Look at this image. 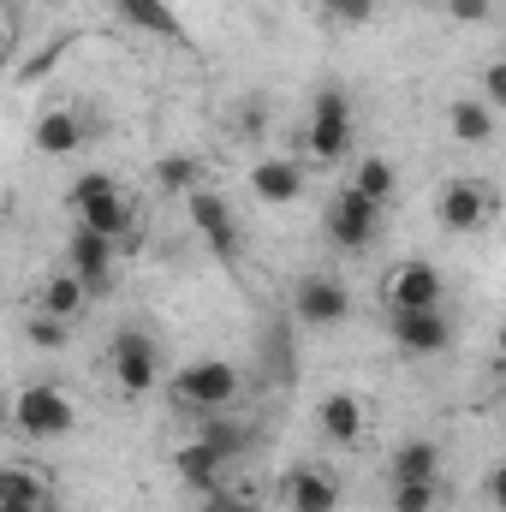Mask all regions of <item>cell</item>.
I'll list each match as a JSON object with an SVG mask.
<instances>
[{
	"mask_svg": "<svg viewBox=\"0 0 506 512\" xmlns=\"http://www.w3.org/2000/svg\"><path fill=\"white\" fill-rule=\"evenodd\" d=\"M72 209H78V227H96V233H108V239H126L131 227H137L131 197L108 179V173H84V179L72 185Z\"/></svg>",
	"mask_w": 506,
	"mask_h": 512,
	"instance_id": "1",
	"label": "cell"
},
{
	"mask_svg": "<svg viewBox=\"0 0 506 512\" xmlns=\"http://www.w3.org/2000/svg\"><path fill=\"white\" fill-rule=\"evenodd\" d=\"M322 227H328V239H334L340 251H364V245H376V233H381V203L364 197L358 185H340Z\"/></svg>",
	"mask_w": 506,
	"mask_h": 512,
	"instance_id": "2",
	"label": "cell"
},
{
	"mask_svg": "<svg viewBox=\"0 0 506 512\" xmlns=\"http://www.w3.org/2000/svg\"><path fill=\"white\" fill-rule=\"evenodd\" d=\"M173 399H179L185 411H221V405H233V399H239V370H233V364H221V358L185 364V370L173 376Z\"/></svg>",
	"mask_w": 506,
	"mask_h": 512,
	"instance_id": "3",
	"label": "cell"
},
{
	"mask_svg": "<svg viewBox=\"0 0 506 512\" xmlns=\"http://www.w3.org/2000/svg\"><path fill=\"white\" fill-rule=\"evenodd\" d=\"M12 423H18V435H30V441H60V435H72L78 411H72V399H66L60 387H24L18 405H12Z\"/></svg>",
	"mask_w": 506,
	"mask_h": 512,
	"instance_id": "4",
	"label": "cell"
},
{
	"mask_svg": "<svg viewBox=\"0 0 506 512\" xmlns=\"http://www.w3.org/2000/svg\"><path fill=\"white\" fill-rule=\"evenodd\" d=\"M310 155L316 161H346V149H352V102L340 96V90H322L316 96V108H310Z\"/></svg>",
	"mask_w": 506,
	"mask_h": 512,
	"instance_id": "5",
	"label": "cell"
},
{
	"mask_svg": "<svg viewBox=\"0 0 506 512\" xmlns=\"http://www.w3.org/2000/svg\"><path fill=\"white\" fill-rule=\"evenodd\" d=\"M292 316L310 322V328H334V322H346V316H352V292H346V280H334V274H304L298 292H292Z\"/></svg>",
	"mask_w": 506,
	"mask_h": 512,
	"instance_id": "6",
	"label": "cell"
},
{
	"mask_svg": "<svg viewBox=\"0 0 506 512\" xmlns=\"http://www.w3.org/2000/svg\"><path fill=\"white\" fill-rule=\"evenodd\" d=\"M108 364H114V382L126 393H149L155 376H161V358H155V340L137 334V328H120L114 346H108Z\"/></svg>",
	"mask_w": 506,
	"mask_h": 512,
	"instance_id": "7",
	"label": "cell"
},
{
	"mask_svg": "<svg viewBox=\"0 0 506 512\" xmlns=\"http://www.w3.org/2000/svg\"><path fill=\"white\" fill-rule=\"evenodd\" d=\"M447 280L435 262H399L387 274V310H441Z\"/></svg>",
	"mask_w": 506,
	"mask_h": 512,
	"instance_id": "8",
	"label": "cell"
},
{
	"mask_svg": "<svg viewBox=\"0 0 506 512\" xmlns=\"http://www.w3.org/2000/svg\"><path fill=\"white\" fill-rule=\"evenodd\" d=\"M435 215H441V227H447V233H477V227L495 215V191H489V185H477V179H453V185L441 191Z\"/></svg>",
	"mask_w": 506,
	"mask_h": 512,
	"instance_id": "9",
	"label": "cell"
},
{
	"mask_svg": "<svg viewBox=\"0 0 506 512\" xmlns=\"http://www.w3.org/2000/svg\"><path fill=\"white\" fill-rule=\"evenodd\" d=\"M393 340L411 358H435V352L453 346V322L441 310H393Z\"/></svg>",
	"mask_w": 506,
	"mask_h": 512,
	"instance_id": "10",
	"label": "cell"
},
{
	"mask_svg": "<svg viewBox=\"0 0 506 512\" xmlns=\"http://www.w3.org/2000/svg\"><path fill=\"white\" fill-rule=\"evenodd\" d=\"M185 203H191V227L209 239V251L221 256V262H233V256H239V221H233L227 197H215V191H191Z\"/></svg>",
	"mask_w": 506,
	"mask_h": 512,
	"instance_id": "11",
	"label": "cell"
},
{
	"mask_svg": "<svg viewBox=\"0 0 506 512\" xmlns=\"http://www.w3.org/2000/svg\"><path fill=\"white\" fill-rule=\"evenodd\" d=\"M114 245H120V239H108V233H96V227H78V233H72L66 262H72V274H78L90 292L108 286V274H114Z\"/></svg>",
	"mask_w": 506,
	"mask_h": 512,
	"instance_id": "12",
	"label": "cell"
},
{
	"mask_svg": "<svg viewBox=\"0 0 506 512\" xmlns=\"http://www.w3.org/2000/svg\"><path fill=\"white\" fill-rule=\"evenodd\" d=\"M280 495H286L292 512H340V483L328 471H316V465H292L280 477Z\"/></svg>",
	"mask_w": 506,
	"mask_h": 512,
	"instance_id": "13",
	"label": "cell"
},
{
	"mask_svg": "<svg viewBox=\"0 0 506 512\" xmlns=\"http://www.w3.org/2000/svg\"><path fill=\"white\" fill-rule=\"evenodd\" d=\"M251 191L262 197V203L286 209V203H298V191H304V167L286 161V155H268V161H256L251 167Z\"/></svg>",
	"mask_w": 506,
	"mask_h": 512,
	"instance_id": "14",
	"label": "cell"
},
{
	"mask_svg": "<svg viewBox=\"0 0 506 512\" xmlns=\"http://www.w3.org/2000/svg\"><path fill=\"white\" fill-rule=\"evenodd\" d=\"M221 471H227V459L197 435L191 447H179V477L191 483V495H221Z\"/></svg>",
	"mask_w": 506,
	"mask_h": 512,
	"instance_id": "15",
	"label": "cell"
},
{
	"mask_svg": "<svg viewBox=\"0 0 506 512\" xmlns=\"http://www.w3.org/2000/svg\"><path fill=\"white\" fill-rule=\"evenodd\" d=\"M435 477H441V447L435 441L411 435V441L393 447V483H435Z\"/></svg>",
	"mask_w": 506,
	"mask_h": 512,
	"instance_id": "16",
	"label": "cell"
},
{
	"mask_svg": "<svg viewBox=\"0 0 506 512\" xmlns=\"http://www.w3.org/2000/svg\"><path fill=\"white\" fill-rule=\"evenodd\" d=\"M322 435H328L334 447H352V441L364 435V405H358V393H328V399H322Z\"/></svg>",
	"mask_w": 506,
	"mask_h": 512,
	"instance_id": "17",
	"label": "cell"
},
{
	"mask_svg": "<svg viewBox=\"0 0 506 512\" xmlns=\"http://www.w3.org/2000/svg\"><path fill=\"white\" fill-rule=\"evenodd\" d=\"M90 304V286L66 268V274H48L42 280V304L36 310H48V316H60V322H78V310Z\"/></svg>",
	"mask_w": 506,
	"mask_h": 512,
	"instance_id": "18",
	"label": "cell"
},
{
	"mask_svg": "<svg viewBox=\"0 0 506 512\" xmlns=\"http://www.w3.org/2000/svg\"><path fill=\"white\" fill-rule=\"evenodd\" d=\"M114 12H120L126 24H137V30L167 36V42H179V36H185V24L173 18V6H167V0H114Z\"/></svg>",
	"mask_w": 506,
	"mask_h": 512,
	"instance_id": "19",
	"label": "cell"
},
{
	"mask_svg": "<svg viewBox=\"0 0 506 512\" xmlns=\"http://www.w3.org/2000/svg\"><path fill=\"white\" fill-rule=\"evenodd\" d=\"M447 126H453L459 143H489V137H495V108L465 96V102H453V108H447Z\"/></svg>",
	"mask_w": 506,
	"mask_h": 512,
	"instance_id": "20",
	"label": "cell"
},
{
	"mask_svg": "<svg viewBox=\"0 0 506 512\" xmlns=\"http://www.w3.org/2000/svg\"><path fill=\"white\" fill-rule=\"evenodd\" d=\"M78 143H84V126H78L72 114H42V120H36V149H42V155H72Z\"/></svg>",
	"mask_w": 506,
	"mask_h": 512,
	"instance_id": "21",
	"label": "cell"
},
{
	"mask_svg": "<svg viewBox=\"0 0 506 512\" xmlns=\"http://www.w3.org/2000/svg\"><path fill=\"white\" fill-rule=\"evenodd\" d=\"M0 501H12V507H48V483L36 471H24V465H6L0 471Z\"/></svg>",
	"mask_w": 506,
	"mask_h": 512,
	"instance_id": "22",
	"label": "cell"
},
{
	"mask_svg": "<svg viewBox=\"0 0 506 512\" xmlns=\"http://www.w3.org/2000/svg\"><path fill=\"white\" fill-rule=\"evenodd\" d=\"M352 185H358L364 197H376L381 209H387V203H393V191H399V173H393V161H381V155H370V161H358Z\"/></svg>",
	"mask_w": 506,
	"mask_h": 512,
	"instance_id": "23",
	"label": "cell"
},
{
	"mask_svg": "<svg viewBox=\"0 0 506 512\" xmlns=\"http://www.w3.org/2000/svg\"><path fill=\"white\" fill-rule=\"evenodd\" d=\"M155 179H161V191H179V197L203 191V185H197V161H191V155H161V161H155Z\"/></svg>",
	"mask_w": 506,
	"mask_h": 512,
	"instance_id": "24",
	"label": "cell"
},
{
	"mask_svg": "<svg viewBox=\"0 0 506 512\" xmlns=\"http://www.w3.org/2000/svg\"><path fill=\"white\" fill-rule=\"evenodd\" d=\"M203 441H209L221 459H239V453L251 447V423H209V429H203Z\"/></svg>",
	"mask_w": 506,
	"mask_h": 512,
	"instance_id": "25",
	"label": "cell"
},
{
	"mask_svg": "<svg viewBox=\"0 0 506 512\" xmlns=\"http://www.w3.org/2000/svg\"><path fill=\"white\" fill-rule=\"evenodd\" d=\"M322 18H334V24L358 30V24H370V18H376V0H322Z\"/></svg>",
	"mask_w": 506,
	"mask_h": 512,
	"instance_id": "26",
	"label": "cell"
},
{
	"mask_svg": "<svg viewBox=\"0 0 506 512\" xmlns=\"http://www.w3.org/2000/svg\"><path fill=\"white\" fill-rule=\"evenodd\" d=\"M435 507V483H393V512H429Z\"/></svg>",
	"mask_w": 506,
	"mask_h": 512,
	"instance_id": "27",
	"label": "cell"
},
{
	"mask_svg": "<svg viewBox=\"0 0 506 512\" xmlns=\"http://www.w3.org/2000/svg\"><path fill=\"white\" fill-rule=\"evenodd\" d=\"M483 102L489 108H506V54L489 60V72H483Z\"/></svg>",
	"mask_w": 506,
	"mask_h": 512,
	"instance_id": "28",
	"label": "cell"
},
{
	"mask_svg": "<svg viewBox=\"0 0 506 512\" xmlns=\"http://www.w3.org/2000/svg\"><path fill=\"white\" fill-rule=\"evenodd\" d=\"M30 340H36V346H60V340H66V322H60V316H48V310H36Z\"/></svg>",
	"mask_w": 506,
	"mask_h": 512,
	"instance_id": "29",
	"label": "cell"
},
{
	"mask_svg": "<svg viewBox=\"0 0 506 512\" xmlns=\"http://www.w3.org/2000/svg\"><path fill=\"white\" fill-rule=\"evenodd\" d=\"M489 6H495V0H447V12H453L459 24H483V18H489Z\"/></svg>",
	"mask_w": 506,
	"mask_h": 512,
	"instance_id": "30",
	"label": "cell"
},
{
	"mask_svg": "<svg viewBox=\"0 0 506 512\" xmlns=\"http://www.w3.org/2000/svg\"><path fill=\"white\" fill-rule=\"evenodd\" d=\"M209 512H262V507L239 501V495H209Z\"/></svg>",
	"mask_w": 506,
	"mask_h": 512,
	"instance_id": "31",
	"label": "cell"
},
{
	"mask_svg": "<svg viewBox=\"0 0 506 512\" xmlns=\"http://www.w3.org/2000/svg\"><path fill=\"white\" fill-rule=\"evenodd\" d=\"M489 501L506 512V465H495V471H489Z\"/></svg>",
	"mask_w": 506,
	"mask_h": 512,
	"instance_id": "32",
	"label": "cell"
},
{
	"mask_svg": "<svg viewBox=\"0 0 506 512\" xmlns=\"http://www.w3.org/2000/svg\"><path fill=\"white\" fill-rule=\"evenodd\" d=\"M495 352H501V358H506V322H501V334H495Z\"/></svg>",
	"mask_w": 506,
	"mask_h": 512,
	"instance_id": "33",
	"label": "cell"
},
{
	"mask_svg": "<svg viewBox=\"0 0 506 512\" xmlns=\"http://www.w3.org/2000/svg\"><path fill=\"white\" fill-rule=\"evenodd\" d=\"M0 512H42V507H12V501H0Z\"/></svg>",
	"mask_w": 506,
	"mask_h": 512,
	"instance_id": "34",
	"label": "cell"
}]
</instances>
